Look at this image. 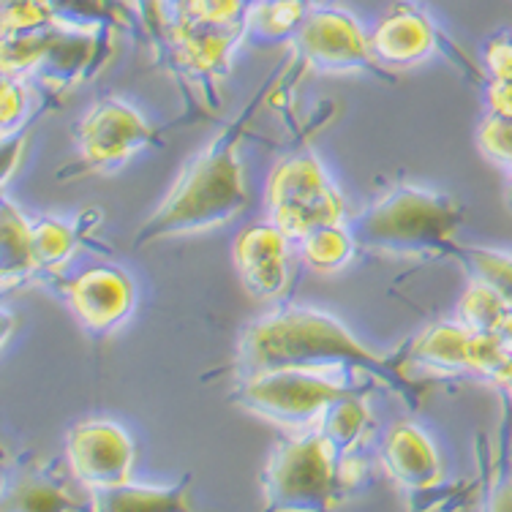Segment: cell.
Here are the masks:
<instances>
[{
    "label": "cell",
    "instance_id": "6da1fadb",
    "mask_svg": "<svg viewBox=\"0 0 512 512\" xmlns=\"http://www.w3.org/2000/svg\"><path fill=\"white\" fill-rule=\"evenodd\" d=\"M346 365L371 382L404 393L406 379L382 355L371 352L338 322L316 308L284 306L248 325L237 341L235 376L262 374L278 368H330Z\"/></svg>",
    "mask_w": 512,
    "mask_h": 512
},
{
    "label": "cell",
    "instance_id": "7a4b0ae2",
    "mask_svg": "<svg viewBox=\"0 0 512 512\" xmlns=\"http://www.w3.org/2000/svg\"><path fill=\"white\" fill-rule=\"evenodd\" d=\"M259 101L262 96H256L251 107L232 126L224 128L202 153L188 161L167 199L139 227L134 248L148 246L164 237L199 235V232L227 224L229 218L246 210L248 191L243 183L237 145Z\"/></svg>",
    "mask_w": 512,
    "mask_h": 512
},
{
    "label": "cell",
    "instance_id": "3957f363",
    "mask_svg": "<svg viewBox=\"0 0 512 512\" xmlns=\"http://www.w3.org/2000/svg\"><path fill=\"white\" fill-rule=\"evenodd\" d=\"M461 224V202L417 186H395L360 216L346 218L357 251L404 259L455 254V232Z\"/></svg>",
    "mask_w": 512,
    "mask_h": 512
},
{
    "label": "cell",
    "instance_id": "277c9868",
    "mask_svg": "<svg viewBox=\"0 0 512 512\" xmlns=\"http://www.w3.org/2000/svg\"><path fill=\"white\" fill-rule=\"evenodd\" d=\"M357 374L360 371L346 365L262 371L237 379L229 401L284 428L286 434H308L319 428L325 412L341 395L365 390L355 384Z\"/></svg>",
    "mask_w": 512,
    "mask_h": 512
},
{
    "label": "cell",
    "instance_id": "5b68a950",
    "mask_svg": "<svg viewBox=\"0 0 512 512\" xmlns=\"http://www.w3.org/2000/svg\"><path fill=\"white\" fill-rule=\"evenodd\" d=\"M267 510H330L344 496L341 458L322 431L289 434L262 474Z\"/></svg>",
    "mask_w": 512,
    "mask_h": 512
},
{
    "label": "cell",
    "instance_id": "8992f818",
    "mask_svg": "<svg viewBox=\"0 0 512 512\" xmlns=\"http://www.w3.org/2000/svg\"><path fill=\"white\" fill-rule=\"evenodd\" d=\"M267 216L295 243L319 227L346 224L344 197L306 142L278 158L270 172Z\"/></svg>",
    "mask_w": 512,
    "mask_h": 512
},
{
    "label": "cell",
    "instance_id": "52a82bcc",
    "mask_svg": "<svg viewBox=\"0 0 512 512\" xmlns=\"http://www.w3.org/2000/svg\"><path fill=\"white\" fill-rule=\"evenodd\" d=\"M292 44H295L297 58L311 69L333 71V74L360 71V74H374L379 79L393 77L374 58L363 25L349 11L335 9V6H311Z\"/></svg>",
    "mask_w": 512,
    "mask_h": 512
},
{
    "label": "cell",
    "instance_id": "ba28073f",
    "mask_svg": "<svg viewBox=\"0 0 512 512\" xmlns=\"http://www.w3.org/2000/svg\"><path fill=\"white\" fill-rule=\"evenodd\" d=\"M153 128L123 99H101L77 128L79 164L85 172H115L153 145Z\"/></svg>",
    "mask_w": 512,
    "mask_h": 512
},
{
    "label": "cell",
    "instance_id": "9c48e42d",
    "mask_svg": "<svg viewBox=\"0 0 512 512\" xmlns=\"http://www.w3.org/2000/svg\"><path fill=\"white\" fill-rule=\"evenodd\" d=\"M66 466L90 491L126 483L134 466V442L118 423L85 420L66 434Z\"/></svg>",
    "mask_w": 512,
    "mask_h": 512
},
{
    "label": "cell",
    "instance_id": "30bf717a",
    "mask_svg": "<svg viewBox=\"0 0 512 512\" xmlns=\"http://www.w3.org/2000/svg\"><path fill=\"white\" fill-rule=\"evenodd\" d=\"M71 311L90 333L104 335L128 319L134 308V284L118 267H90L60 284Z\"/></svg>",
    "mask_w": 512,
    "mask_h": 512
},
{
    "label": "cell",
    "instance_id": "8fae6325",
    "mask_svg": "<svg viewBox=\"0 0 512 512\" xmlns=\"http://www.w3.org/2000/svg\"><path fill=\"white\" fill-rule=\"evenodd\" d=\"M368 41L374 58L384 69L387 66L401 69L431 58L442 41V33L420 3L401 0L376 22V28L368 33Z\"/></svg>",
    "mask_w": 512,
    "mask_h": 512
},
{
    "label": "cell",
    "instance_id": "7c38bea8",
    "mask_svg": "<svg viewBox=\"0 0 512 512\" xmlns=\"http://www.w3.org/2000/svg\"><path fill=\"white\" fill-rule=\"evenodd\" d=\"M289 237L276 224H254L235 240L237 276L248 292L259 300H270L284 292L289 278Z\"/></svg>",
    "mask_w": 512,
    "mask_h": 512
},
{
    "label": "cell",
    "instance_id": "4fadbf2b",
    "mask_svg": "<svg viewBox=\"0 0 512 512\" xmlns=\"http://www.w3.org/2000/svg\"><path fill=\"white\" fill-rule=\"evenodd\" d=\"M382 463L409 493H431L442 483V463L434 442L414 423H395L382 442Z\"/></svg>",
    "mask_w": 512,
    "mask_h": 512
},
{
    "label": "cell",
    "instance_id": "5bb4252c",
    "mask_svg": "<svg viewBox=\"0 0 512 512\" xmlns=\"http://www.w3.org/2000/svg\"><path fill=\"white\" fill-rule=\"evenodd\" d=\"M472 333L458 319L436 322L409 341L406 360L431 374H472Z\"/></svg>",
    "mask_w": 512,
    "mask_h": 512
},
{
    "label": "cell",
    "instance_id": "9a60e30c",
    "mask_svg": "<svg viewBox=\"0 0 512 512\" xmlns=\"http://www.w3.org/2000/svg\"><path fill=\"white\" fill-rule=\"evenodd\" d=\"M363 393L365 390H352L341 395L319 423V431L335 447L341 466L352 458H363V447L371 434V412L363 404Z\"/></svg>",
    "mask_w": 512,
    "mask_h": 512
},
{
    "label": "cell",
    "instance_id": "2e32d148",
    "mask_svg": "<svg viewBox=\"0 0 512 512\" xmlns=\"http://www.w3.org/2000/svg\"><path fill=\"white\" fill-rule=\"evenodd\" d=\"M191 477H183L178 485L156 488V485L126 483L90 491V510L134 512V510H186Z\"/></svg>",
    "mask_w": 512,
    "mask_h": 512
},
{
    "label": "cell",
    "instance_id": "e0dca14e",
    "mask_svg": "<svg viewBox=\"0 0 512 512\" xmlns=\"http://www.w3.org/2000/svg\"><path fill=\"white\" fill-rule=\"evenodd\" d=\"M0 248H3V289L22 286L36 281V254H33V232L30 218H25L11 205L9 197H3V218H0Z\"/></svg>",
    "mask_w": 512,
    "mask_h": 512
},
{
    "label": "cell",
    "instance_id": "ac0fdd59",
    "mask_svg": "<svg viewBox=\"0 0 512 512\" xmlns=\"http://www.w3.org/2000/svg\"><path fill=\"white\" fill-rule=\"evenodd\" d=\"M33 232V254H36V278H60L79 243V224H69L60 218H30Z\"/></svg>",
    "mask_w": 512,
    "mask_h": 512
},
{
    "label": "cell",
    "instance_id": "d6986e66",
    "mask_svg": "<svg viewBox=\"0 0 512 512\" xmlns=\"http://www.w3.org/2000/svg\"><path fill=\"white\" fill-rule=\"evenodd\" d=\"M308 11V0H254L246 11V36L262 44L295 39Z\"/></svg>",
    "mask_w": 512,
    "mask_h": 512
},
{
    "label": "cell",
    "instance_id": "ffe728a7",
    "mask_svg": "<svg viewBox=\"0 0 512 512\" xmlns=\"http://www.w3.org/2000/svg\"><path fill=\"white\" fill-rule=\"evenodd\" d=\"M297 246H300V259L314 273L341 270L357 251L355 237L346 229V224H330V227L314 229L311 235L297 240Z\"/></svg>",
    "mask_w": 512,
    "mask_h": 512
},
{
    "label": "cell",
    "instance_id": "44dd1931",
    "mask_svg": "<svg viewBox=\"0 0 512 512\" xmlns=\"http://www.w3.org/2000/svg\"><path fill=\"white\" fill-rule=\"evenodd\" d=\"M510 306L507 297L496 289L493 284L483 281V278L472 276L469 286L463 289L458 308H455V319L466 325L469 330L477 333H491V327L496 325V319L502 316L504 308Z\"/></svg>",
    "mask_w": 512,
    "mask_h": 512
},
{
    "label": "cell",
    "instance_id": "7402d4cb",
    "mask_svg": "<svg viewBox=\"0 0 512 512\" xmlns=\"http://www.w3.org/2000/svg\"><path fill=\"white\" fill-rule=\"evenodd\" d=\"M9 496H17V499L3 504L6 510H79V507H85L82 502H71L63 485L52 480L50 474H44V469L22 477L14 493H6V499Z\"/></svg>",
    "mask_w": 512,
    "mask_h": 512
},
{
    "label": "cell",
    "instance_id": "603a6c76",
    "mask_svg": "<svg viewBox=\"0 0 512 512\" xmlns=\"http://www.w3.org/2000/svg\"><path fill=\"white\" fill-rule=\"evenodd\" d=\"M455 256L472 270V276L483 278V281L496 286L507 297V303H512V254L491 251V248L458 246Z\"/></svg>",
    "mask_w": 512,
    "mask_h": 512
},
{
    "label": "cell",
    "instance_id": "cb8c5ba5",
    "mask_svg": "<svg viewBox=\"0 0 512 512\" xmlns=\"http://www.w3.org/2000/svg\"><path fill=\"white\" fill-rule=\"evenodd\" d=\"M477 148L491 164L512 169V118L488 112L477 128Z\"/></svg>",
    "mask_w": 512,
    "mask_h": 512
},
{
    "label": "cell",
    "instance_id": "d4e9b609",
    "mask_svg": "<svg viewBox=\"0 0 512 512\" xmlns=\"http://www.w3.org/2000/svg\"><path fill=\"white\" fill-rule=\"evenodd\" d=\"M251 3L254 0H167V11H180L199 22L229 25L246 17Z\"/></svg>",
    "mask_w": 512,
    "mask_h": 512
},
{
    "label": "cell",
    "instance_id": "484cf974",
    "mask_svg": "<svg viewBox=\"0 0 512 512\" xmlns=\"http://www.w3.org/2000/svg\"><path fill=\"white\" fill-rule=\"evenodd\" d=\"M30 112V90L25 85V77H14V74H3V109H0V118H3V139L11 137V131L28 120Z\"/></svg>",
    "mask_w": 512,
    "mask_h": 512
},
{
    "label": "cell",
    "instance_id": "4316f807",
    "mask_svg": "<svg viewBox=\"0 0 512 512\" xmlns=\"http://www.w3.org/2000/svg\"><path fill=\"white\" fill-rule=\"evenodd\" d=\"M483 63L488 79H512V33H493L483 47Z\"/></svg>",
    "mask_w": 512,
    "mask_h": 512
},
{
    "label": "cell",
    "instance_id": "83f0119b",
    "mask_svg": "<svg viewBox=\"0 0 512 512\" xmlns=\"http://www.w3.org/2000/svg\"><path fill=\"white\" fill-rule=\"evenodd\" d=\"M488 109L504 118H512V79H488L485 82Z\"/></svg>",
    "mask_w": 512,
    "mask_h": 512
},
{
    "label": "cell",
    "instance_id": "f1b7e54d",
    "mask_svg": "<svg viewBox=\"0 0 512 512\" xmlns=\"http://www.w3.org/2000/svg\"><path fill=\"white\" fill-rule=\"evenodd\" d=\"M491 502L485 504L488 510H512V477H504L491 488Z\"/></svg>",
    "mask_w": 512,
    "mask_h": 512
},
{
    "label": "cell",
    "instance_id": "f546056e",
    "mask_svg": "<svg viewBox=\"0 0 512 512\" xmlns=\"http://www.w3.org/2000/svg\"><path fill=\"white\" fill-rule=\"evenodd\" d=\"M493 338L504 346V352L512 355V303L502 311V316L496 319V325L491 327Z\"/></svg>",
    "mask_w": 512,
    "mask_h": 512
},
{
    "label": "cell",
    "instance_id": "4dcf8cb0",
    "mask_svg": "<svg viewBox=\"0 0 512 512\" xmlns=\"http://www.w3.org/2000/svg\"><path fill=\"white\" fill-rule=\"evenodd\" d=\"M507 202L512 205V169H510V188H507Z\"/></svg>",
    "mask_w": 512,
    "mask_h": 512
}]
</instances>
